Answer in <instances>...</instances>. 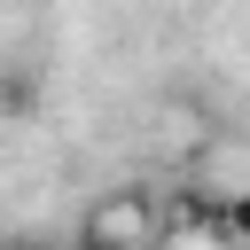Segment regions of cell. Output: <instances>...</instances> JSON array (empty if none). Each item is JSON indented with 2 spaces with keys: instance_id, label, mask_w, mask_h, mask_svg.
Wrapping results in <instances>:
<instances>
[{
  "instance_id": "cell-3",
  "label": "cell",
  "mask_w": 250,
  "mask_h": 250,
  "mask_svg": "<svg viewBox=\"0 0 250 250\" xmlns=\"http://www.w3.org/2000/svg\"><path fill=\"white\" fill-rule=\"evenodd\" d=\"M8 250H62V242H8Z\"/></svg>"
},
{
  "instance_id": "cell-4",
  "label": "cell",
  "mask_w": 250,
  "mask_h": 250,
  "mask_svg": "<svg viewBox=\"0 0 250 250\" xmlns=\"http://www.w3.org/2000/svg\"><path fill=\"white\" fill-rule=\"evenodd\" d=\"M70 250H109V242H94V234H78V242H70Z\"/></svg>"
},
{
  "instance_id": "cell-1",
  "label": "cell",
  "mask_w": 250,
  "mask_h": 250,
  "mask_svg": "<svg viewBox=\"0 0 250 250\" xmlns=\"http://www.w3.org/2000/svg\"><path fill=\"white\" fill-rule=\"evenodd\" d=\"M78 234H94V242H109V250H148V242H156V211H148L141 188H109V195L86 211Z\"/></svg>"
},
{
  "instance_id": "cell-2",
  "label": "cell",
  "mask_w": 250,
  "mask_h": 250,
  "mask_svg": "<svg viewBox=\"0 0 250 250\" xmlns=\"http://www.w3.org/2000/svg\"><path fill=\"white\" fill-rule=\"evenodd\" d=\"M31 94H39V78H31V70H0V109H8V117H23V109H31Z\"/></svg>"
}]
</instances>
